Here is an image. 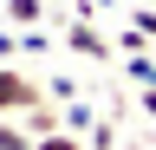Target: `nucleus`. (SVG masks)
I'll list each match as a JSON object with an SVG mask.
<instances>
[{"instance_id":"f257e3e1","label":"nucleus","mask_w":156,"mask_h":150,"mask_svg":"<svg viewBox=\"0 0 156 150\" xmlns=\"http://www.w3.org/2000/svg\"><path fill=\"white\" fill-rule=\"evenodd\" d=\"M46 104V91H39L26 72H13V65H0V118H26V111Z\"/></svg>"},{"instance_id":"f03ea898","label":"nucleus","mask_w":156,"mask_h":150,"mask_svg":"<svg viewBox=\"0 0 156 150\" xmlns=\"http://www.w3.org/2000/svg\"><path fill=\"white\" fill-rule=\"evenodd\" d=\"M65 46H72V52H85V59H104V65H111V39H104V33H91V26H72V33H65Z\"/></svg>"},{"instance_id":"7ed1b4c3","label":"nucleus","mask_w":156,"mask_h":150,"mask_svg":"<svg viewBox=\"0 0 156 150\" xmlns=\"http://www.w3.org/2000/svg\"><path fill=\"white\" fill-rule=\"evenodd\" d=\"M58 124H65V130H72V137H91V130H98V111H91L85 98H72L65 111H58Z\"/></svg>"},{"instance_id":"20e7f679","label":"nucleus","mask_w":156,"mask_h":150,"mask_svg":"<svg viewBox=\"0 0 156 150\" xmlns=\"http://www.w3.org/2000/svg\"><path fill=\"white\" fill-rule=\"evenodd\" d=\"M7 20H13L20 33H33L39 20H46V0H7Z\"/></svg>"},{"instance_id":"39448f33","label":"nucleus","mask_w":156,"mask_h":150,"mask_svg":"<svg viewBox=\"0 0 156 150\" xmlns=\"http://www.w3.org/2000/svg\"><path fill=\"white\" fill-rule=\"evenodd\" d=\"M39 137H33V130H20L13 118H0V150H33Z\"/></svg>"},{"instance_id":"423d86ee","label":"nucleus","mask_w":156,"mask_h":150,"mask_svg":"<svg viewBox=\"0 0 156 150\" xmlns=\"http://www.w3.org/2000/svg\"><path fill=\"white\" fill-rule=\"evenodd\" d=\"M124 72H130V79L143 85V91H156V59H143V52H130V59H124Z\"/></svg>"},{"instance_id":"0eeeda50","label":"nucleus","mask_w":156,"mask_h":150,"mask_svg":"<svg viewBox=\"0 0 156 150\" xmlns=\"http://www.w3.org/2000/svg\"><path fill=\"white\" fill-rule=\"evenodd\" d=\"M33 150H91V144H78V137H72V130H46V137H39Z\"/></svg>"},{"instance_id":"6e6552de","label":"nucleus","mask_w":156,"mask_h":150,"mask_svg":"<svg viewBox=\"0 0 156 150\" xmlns=\"http://www.w3.org/2000/svg\"><path fill=\"white\" fill-rule=\"evenodd\" d=\"M13 52H26V33H7V26H0V65H13Z\"/></svg>"},{"instance_id":"1a4fd4ad","label":"nucleus","mask_w":156,"mask_h":150,"mask_svg":"<svg viewBox=\"0 0 156 150\" xmlns=\"http://www.w3.org/2000/svg\"><path fill=\"white\" fill-rule=\"evenodd\" d=\"M46 91H52V98H58V104H72V98H78V79H65V72H58V79H52Z\"/></svg>"},{"instance_id":"9d476101","label":"nucleus","mask_w":156,"mask_h":150,"mask_svg":"<svg viewBox=\"0 0 156 150\" xmlns=\"http://www.w3.org/2000/svg\"><path fill=\"white\" fill-rule=\"evenodd\" d=\"M117 144V130H111V118H98V130H91V150H111Z\"/></svg>"},{"instance_id":"9b49d317","label":"nucleus","mask_w":156,"mask_h":150,"mask_svg":"<svg viewBox=\"0 0 156 150\" xmlns=\"http://www.w3.org/2000/svg\"><path fill=\"white\" fill-rule=\"evenodd\" d=\"M136 33H143V39H156V7H136V20H130Z\"/></svg>"},{"instance_id":"f8f14e48","label":"nucleus","mask_w":156,"mask_h":150,"mask_svg":"<svg viewBox=\"0 0 156 150\" xmlns=\"http://www.w3.org/2000/svg\"><path fill=\"white\" fill-rule=\"evenodd\" d=\"M143 111H150V124H156V91H143Z\"/></svg>"}]
</instances>
